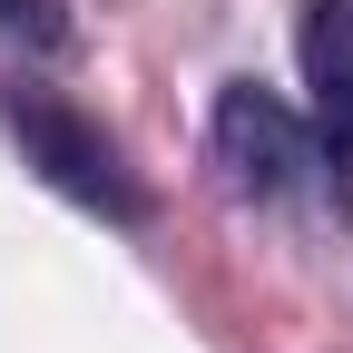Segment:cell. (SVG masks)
Listing matches in <instances>:
<instances>
[{
  "mask_svg": "<svg viewBox=\"0 0 353 353\" xmlns=\"http://www.w3.org/2000/svg\"><path fill=\"white\" fill-rule=\"evenodd\" d=\"M294 59H304V88H314V118H324V187H334V206H353V0L304 10Z\"/></svg>",
  "mask_w": 353,
  "mask_h": 353,
  "instance_id": "cell-3",
  "label": "cell"
},
{
  "mask_svg": "<svg viewBox=\"0 0 353 353\" xmlns=\"http://www.w3.org/2000/svg\"><path fill=\"white\" fill-rule=\"evenodd\" d=\"M0 118H10V138L30 148V167L50 176L59 196L118 216V226H138V216H148V187L128 176V157H118L99 128L69 108V99H50V88H0Z\"/></svg>",
  "mask_w": 353,
  "mask_h": 353,
  "instance_id": "cell-1",
  "label": "cell"
},
{
  "mask_svg": "<svg viewBox=\"0 0 353 353\" xmlns=\"http://www.w3.org/2000/svg\"><path fill=\"white\" fill-rule=\"evenodd\" d=\"M216 167H226L245 196H285L294 176H304V128H294V108L265 99L255 79L216 88Z\"/></svg>",
  "mask_w": 353,
  "mask_h": 353,
  "instance_id": "cell-2",
  "label": "cell"
},
{
  "mask_svg": "<svg viewBox=\"0 0 353 353\" xmlns=\"http://www.w3.org/2000/svg\"><path fill=\"white\" fill-rule=\"evenodd\" d=\"M0 20H10V30H30V39H59V30H69L50 0H0Z\"/></svg>",
  "mask_w": 353,
  "mask_h": 353,
  "instance_id": "cell-4",
  "label": "cell"
}]
</instances>
